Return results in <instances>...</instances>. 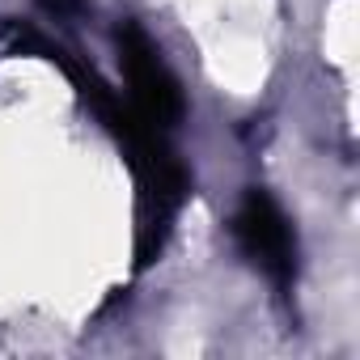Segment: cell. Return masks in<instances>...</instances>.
I'll return each mask as SVG.
<instances>
[{
    "instance_id": "cell-1",
    "label": "cell",
    "mask_w": 360,
    "mask_h": 360,
    "mask_svg": "<svg viewBox=\"0 0 360 360\" xmlns=\"http://www.w3.org/2000/svg\"><path fill=\"white\" fill-rule=\"evenodd\" d=\"M119 64H123V81H127V102L136 106V115L148 119L153 127L169 131L183 119V89H178L174 72L165 68L153 39L140 26L119 30Z\"/></svg>"
},
{
    "instance_id": "cell-2",
    "label": "cell",
    "mask_w": 360,
    "mask_h": 360,
    "mask_svg": "<svg viewBox=\"0 0 360 360\" xmlns=\"http://www.w3.org/2000/svg\"><path fill=\"white\" fill-rule=\"evenodd\" d=\"M233 233H238V246L242 255L263 267L276 284H288L292 271H297V238H292V225L288 217L276 208L271 195L263 191H250L238 208V221H233Z\"/></svg>"
},
{
    "instance_id": "cell-3",
    "label": "cell",
    "mask_w": 360,
    "mask_h": 360,
    "mask_svg": "<svg viewBox=\"0 0 360 360\" xmlns=\"http://www.w3.org/2000/svg\"><path fill=\"white\" fill-rule=\"evenodd\" d=\"M43 13H51L56 22H68V18H81L85 13V0H39Z\"/></svg>"
}]
</instances>
